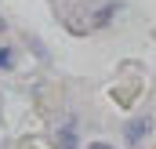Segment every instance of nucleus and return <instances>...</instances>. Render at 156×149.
Segmentation results:
<instances>
[{
	"instance_id": "obj_3",
	"label": "nucleus",
	"mask_w": 156,
	"mask_h": 149,
	"mask_svg": "<svg viewBox=\"0 0 156 149\" xmlns=\"http://www.w3.org/2000/svg\"><path fill=\"white\" fill-rule=\"evenodd\" d=\"M116 11H120V4H105V7H98V11H94V26H105Z\"/></svg>"
},
{
	"instance_id": "obj_4",
	"label": "nucleus",
	"mask_w": 156,
	"mask_h": 149,
	"mask_svg": "<svg viewBox=\"0 0 156 149\" xmlns=\"http://www.w3.org/2000/svg\"><path fill=\"white\" fill-rule=\"evenodd\" d=\"M15 66V51L11 47H0V69H11Z\"/></svg>"
},
{
	"instance_id": "obj_1",
	"label": "nucleus",
	"mask_w": 156,
	"mask_h": 149,
	"mask_svg": "<svg viewBox=\"0 0 156 149\" xmlns=\"http://www.w3.org/2000/svg\"><path fill=\"white\" fill-rule=\"evenodd\" d=\"M149 131H153V116H134V120L127 124V131H123V138H127L131 146H138V142H142V138H145Z\"/></svg>"
},
{
	"instance_id": "obj_6",
	"label": "nucleus",
	"mask_w": 156,
	"mask_h": 149,
	"mask_svg": "<svg viewBox=\"0 0 156 149\" xmlns=\"http://www.w3.org/2000/svg\"><path fill=\"white\" fill-rule=\"evenodd\" d=\"M4 26H7V22H4V18H0V29H4Z\"/></svg>"
},
{
	"instance_id": "obj_5",
	"label": "nucleus",
	"mask_w": 156,
	"mask_h": 149,
	"mask_svg": "<svg viewBox=\"0 0 156 149\" xmlns=\"http://www.w3.org/2000/svg\"><path fill=\"white\" fill-rule=\"evenodd\" d=\"M87 149H116V146H105V142H91Z\"/></svg>"
},
{
	"instance_id": "obj_2",
	"label": "nucleus",
	"mask_w": 156,
	"mask_h": 149,
	"mask_svg": "<svg viewBox=\"0 0 156 149\" xmlns=\"http://www.w3.org/2000/svg\"><path fill=\"white\" fill-rule=\"evenodd\" d=\"M58 142H62V149H76V131H73V120L58 131Z\"/></svg>"
}]
</instances>
